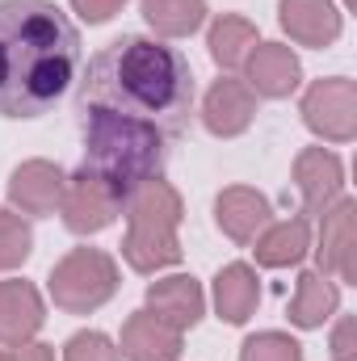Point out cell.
Wrapping results in <instances>:
<instances>
[{
	"instance_id": "3",
	"label": "cell",
	"mask_w": 357,
	"mask_h": 361,
	"mask_svg": "<svg viewBox=\"0 0 357 361\" xmlns=\"http://www.w3.org/2000/svg\"><path fill=\"white\" fill-rule=\"evenodd\" d=\"M80 139H85V164L92 177H101L122 202L164 173V160H169V147H164V130L143 122V118H131V114H118V109H105V105H80Z\"/></svg>"
},
{
	"instance_id": "28",
	"label": "cell",
	"mask_w": 357,
	"mask_h": 361,
	"mask_svg": "<svg viewBox=\"0 0 357 361\" xmlns=\"http://www.w3.org/2000/svg\"><path fill=\"white\" fill-rule=\"evenodd\" d=\"M17 361H55V349L38 345V341H25V345H17Z\"/></svg>"
},
{
	"instance_id": "20",
	"label": "cell",
	"mask_w": 357,
	"mask_h": 361,
	"mask_svg": "<svg viewBox=\"0 0 357 361\" xmlns=\"http://www.w3.org/2000/svg\"><path fill=\"white\" fill-rule=\"evenodd\" d=\"M206 47H210V59H214L219 68H244L248 55L257 51V25L244 21V17H236V13H223V17L210 25Z\"/></svg>"
},
{
	"instance_id": "9",
	"label": "cell",
	"mask_w": 357,
	"mask_h": 361,
	"mask_svg": "<svg viewBox=\"0 0 357 361\" xmlns=\"http://www.w3.org/2000/svg\"><path fill=\"white\" fill-rule=\"evenodd\" d=\"M253 114H257V92L248 89L244 80H236V76L214 80L210 92H206V101H202V122L219 139L244 135L253 126Z\"/></svg>"
},
{
	"instance_id": "7",
	"label": "cell",
	"mask_w": 357,
	"mask_h": 361,
	"mask_svg": "<svg viewBox=\"0 0 357 361\" xmlns=\"http://www.w3.org/2000/svg\"><path fill=\"white\" fill-rule=\"evenodd\" d=\"M59 214H63L68 231H76V235H92V231H105V227L122 214V197H118L101 177H92L89 169H80L76 177L63 180Z\"/></svg>"
},
{
	"instance_id": "24",
	"label": "cell",
	"mask_w": 357,
	"mask_h": 361,
	"mask_svg": "<svg viewBox=\"0 0 357 361\" xmlns=\"http://www.w3.org/2000/svg\"><path fill=\"white\" fill-rule=\"evenodd\" d=\"M240 361H303V349L286 332H257L244 341Z\"/></svg>"
},
{
	"instance_id": "19",
	"label": "cell",
	"mask_w": 357,
	"mask_h": 361,
	"mask_svg": "<svg viewBox=\"0 0 357 361\" xmlns=\"http://www.w3.org/2000/svg\"><path fill=\"white\" fill-rule=\"evenodd\" d=\"M261 302V281L248 265H227L214 277V311L227 324H248Z\"/></svg>"
},
{
	"instance_id": "4",
	"label": "cell",
	"mask_w": 357,
	"mask_h": 361,
	"mask_svg": "<svg viewBox=\"0 0 357 361\" xmlns=\"http://www.w3.org/2000/svg\"><path fill=\"white\" fill-rule=\"evenodd\" d=\"M122 214H126V240H122V257L135 273H156L169 269L181 261V193L169 180H147L139 185L126 202H122Z\"/></svg>"
},
{
	"instance_id": "27",
	"label": "cell",
	"mask_w": 357,
	"mask_h": 361,
	"mask_svg": "<svg viewBox=\"0 0 357 361\" xmlns=\"http://www.w3.org/2000/svg\"><path fill=\"white\" fill-rule=\"evenodd\" d=\"M72 4H76V13H80L85 21H92V25H97V21H109V17H114L126 0H72Z\"/></svg>"
},
{
	"instance_id": "2",
	"label": "cell",
	"mask_w": 357,
	"mask_h": 361,
	"mask_svg": "<svg viewBox=\"0 0 357 361\" xmlns=\"http://www.w3.org/2000/svg\"><path fill=\"white\" fill-rule=\"evenodd\" d=\"M85 101L143 118L164 135H177L189 126L193 114V72L177 47L126 34L89 59Z\"/></svg>"
},
{
	"instance_id": "5",
	"label": "cell",
	"mask_w": 357,
	"mask_h": 361,
	"mask_svg": "<svg viewBox=\"0 0 357 361\" xmlns=\"http://www.w3.org/2000/svg\"><path fill=\"white\" fill-rule=\"evenodd\" d=\"M118 294V265L101 248H76L51 269V298L68 315H89Z\"/></svg>"
},
{
	"instance_id": "26",
	"label": "cell",
	"mask_w": 357,
	"mask_h": 361,
	"mask_svg": "<svg viewBox=\"0 0 357 361\" xmlns=\"http://www.w3.org/2000/svg\"><path fill=\"white\" fill-rule=\"evenodd\" d=\"M332 357L337 361H357V324L345 315L332 332Z\"/></svg>"
},
{
	"instance_id": "1",
	"label": "cell",
	"mask_w": 357,
	"mask_h": 361,
	"mask_svg": "<svg viewBox=\"0 0 357 361\" xmlns=\"http://www.w3.org/2000/svg\"><path fill=\"white\" fill-rule=\"evenodd\" d=\"M80 30L55 0H0V118L55 109L80 76Z\"/></svg>"
},
{
	"instance_id": "10",
	"label": "cell",
	"mask_w": 357,
	"mask_h": 361,
	"mask_svg": "<svg viewBox=\"0 0 357 361\" xmlns=\"http://www.w3.org/2000/svg\"><path fill=\"white\" fill-rule=\"evenodd\" d=\"M63 169L51 164V160H25L21 169H13L8 177V197L21 214H55L59 210V197H63Z\"/></svg>"
},
{
	"instance_id": "12",
	"label": "cell",
	"mask_w": 357,
	"mask_h": 361,
	"mask_svg": "<svg viewBox=\"0 0 357 361\" xmlns=\"http://www.w3.org/2000/svg\"><path fill=\"white\" fill-rule=\"evenodd\" d=\"M277 21L303 47H332L341 38V13L332 0H277Z\"/></svg>"
},
{
	"instance_id": "22",
	"label": "cell",
	"mask_w": 357,
	"mask_h": 361,
	"mask_svg": "<svg viewBox=\"0 0 357 361\" xmlns=\"http://www.w3.org/2000/svg\"><path fill=\"white\" fill-rule=\"evenodd\" d=\"M143 17L156 34L164 38H185L202 25L206 0H143Z\"/></svg>"
},
{
	"instance_id": "14",
	"label": "cell",
	"mask_w": 357,
	"mask_h": 361,
	"mask_svg": "<svg viewBox=\"0 0 357 361\" xmlns=\"http://www.w3.org/2000/svg\"><path fill=\"white\" fill-rule=\"evenodd\" d=\"M214 219H219V227H223L227 240L253 244V240L269 227V202H265V193H257V189H248V185H231V189L219 193Z\"/></svg>"
},
{
	"instance_id": "30",
	"label": "cell",
	"mask_w": 357,
	"mask_h": 361,
	"mask_svg": "<svg viewBox=\"0 0 357 361\" xmlns=\"http://www.w3.org/2000/svg\"><path fill=\"white\" fill-rule=\"evenodd\" d=\"M345 4H353V0H345Z\"/></svg>"
},
{
	"instance_id": "8",
	"label": "cell",
	"mask_w": 357,
	"mask_h": 361,
	"mask_svg": "<svg viewBox=\"0 0 357 361\" xmlns=\"http://www.w3.org/2000/svg\"><path fill=\"white\" fill-rule=\"evenodd\" d=\"M353 214L357 206L349 197H337L328 210H324V223H320V269L337 273L341 281H357V235H353Z\"/></svg>"
},
{
	"instance_id": "21",
	"label": "cell",
	"mask_w": 357,
	"mask_h": 361,
	"mask_svg": "<svg viewBox=\"0 0 357 361\" xmlns=\"http://www.w3.org/2000/svg\"><path fill=\"white\" fill-rule=\"evenodd\" d=\"M337 307H341V290L324 273H303L298 277V290L290 298V319L298 328H320Z\"/></svg>"
},
{
	"instance_id": "17",
	"label": "cell",
	"mask_w": 357,
	"mask_h": 361,
	"mask_svg": "<svg viewBox=\"0 0 357 361\" xmlns=\"http://www.w3.org/2000/svg\"><path fill=\"white\" fill-rule=\"evenodd\" d=\"M42 328V298L30 281H0V345H25Z\"/></svg>"
},
{
	"instance_id": "15",
	"label": "cell",
	"mask_w": 357,
	"mask_h": 361,
	"mask_svg": "<svg viewBox=\"0 0 357 361\" xmlns=\"http://www.w3.org/2000/svg\"><path fill=\"white\" fill-rule=\"evenodd\" d=\"M303 80L298 55L282 42H257V51L248 55V89L261 97H290Z\"/></svg>"
},
{
	"instance_id": "16",
	"label": "cell",
	"mask_w": 357,
	"mask_h": 361,
	"mask_svg": "<svg viewBox=\"0 0 357 361\" xmlns=\"http://www.w3.org/2000/svg\"><path fill=\"white\" fill-rule=\"evenodd\" d=\"M122 357L126 361H177L181 332L160 324L152 311H135L122 324Z\"/></svg>"
},
{
	"instance_id": "29",
	"label": "cell",
	"mask_w": 357,
	"mask_h": 361,
	"mask_svg": "<svg viewBox=\"0 0 357 361\" xmlns=\"http://www.w3.org/2000/svg\"><path fill=\"white\" fill-rule=\"evenodd\" d=\"M0 361H17V353H4V349H0Z\"/></svg>"
},
{
	"instance_id": "6",
	"label": "cell",
	"mask_w": 357,
	"mask_h": 361,
	"mask_svg": "<svg viewBox=\"0 0 357 361\" xmlns=\"http://www.w3.org/2000/svg\"><path fill=\"white\" fill-rule=\"evenodd\" d=\"M303 122L328 143H349L357 135V85L345 76L315 80L303 97Z\"/></svg>"
},
{
	"instance_id": "13",
	"label": "cell",
	"mask_w": 357,
	"mask_h": 361,
	"mask_svg": "<svg viewBox=\"0 0 357 361\" xmlns=\"http://www.w3.org/2000/svg\"><path fill=\"white\" fill-rule=\"evenodd\" d=\"M147 311L160 319V324H169L173 332H185V328H193L198 319H202V311H206V298H202V286L193 281V277H160V281H152L147 286Z\"/></svg>"
},
{
	"instance_id": "25",
	"label": "cell",
	"mask_w": 357,
	"mask_h": 361,
	"mask_svg": "<svg viewBox=\"0 0 357 361\" xmlns=\"http://www.w3.org/2000/svg\"><path fill=\"white\" fill-rule=\"evenodd\" d=\"M63 361H122V353H118L114 341L101 336V332H76V336L63 345Z\"/></svg>"
},
{
	"instance_id": "23",
	"label": "cell",
	"mask_w": 357,
	"mask_h": 361,
	"mask_svg": "<svg viewBox=\"0 0 357 361\" xmlns=\"http://www.w3.org/2000/svg\"><path fill=\"white\" fill-rule=\"evenodd\" d=\"M34 248V231L21 214L0 210V269H17Z\"/></svg>"
},
{
	"instance_id": "11",
	"label": "cell",
	"mask_w": 357,
	"mask_h": 361,
	"mask_svg": "<svg viewBox=\"0 0 357 361\" xmlns=\"http://www.w3.org/2000/svg\"><path fill=\"white\" fill-rule=\"evenodd\" d=\"M294 185H298V193H303L307 214H324V210L341 197V189H345V169H341V160H337L332 152L307 147V152H298V160H294Z\"/></svg>"
},
{
	"instance_id": "18",
	"label": "cell",
	"mask_w": 357,
	"mask_h": 361,
	"mask_svg": "<svg viewBox=\"0 0 357 361\" xmlns=\"http://www.w3.org/2000/svg\"><path fill=\"white\" fill-rule=\"evenodd\" d=\"M253 244H257V248H253L257 261L269 265V269L298 265V261L307 257V248H311V223H307V214H294V219H286V223H269Z\"/></svg>"
}]
</instances>
